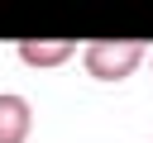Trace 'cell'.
Instances as JSON below:
<instances>
[{
	"instance_id": "2",
	"label": "cell",
	"mask_w": 153,
	"mask_h": 143,
	"mask_svg": "<svg viewBox=\"0 0 153 143\" xmlns=\"http://www.w3.org/2000/svg\"><path fill=\"white\" fill-rule=\"evenodd\" d=\"M33 133V105L14 91H0V143H29Z\"/></svg>"
},
{
	"instance_id": "3",
	"label": "cell",
	"mask_w": 153,
	"mask_h": 143,
	"mask_svg": "<svg viewBox=\"0 0 153 143\" xmlns=\"http://www.w3.org/2000/svg\"><path fill=\"white\" fill-rule=\"evenodd\" d=\"M67 57H76L72 43H19V62L24 67H62Z\"/></svg>"
},
{
	"instance_id": "1",
	"label": "cell",
	"mask_w": 153,
	"mask_h": 143,
	"mask_svg": "<svg viewBox=\"0 0 153 143\" xmlns=\"http://www.w3.org/2000/svg\"><path fill=\"white\" fill-rule=\"evenodd\" d=\"M143 57H148L143 43H86L81 48V67L96 81H124V76L139 72Z\"/></svg>"
}]
</instances>
